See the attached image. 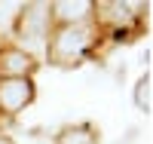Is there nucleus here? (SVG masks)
Returning <instances> with one entry per match:
<instances>
[{
  "label": "nucleus",
  "mask_w": 153,
  "mask_h": 144,
  "mask_svg": "<svg viewBox=\"0 0 153 144\" xmlns=\"http://www.w3.org/2000/svg\"><path fill=\"white\" fill-rule=\"evenodd\" d=\"M98 40V28L89 22L80 25H58L52 31V40L46 46L49 64H58V68H76L89 52H92Z\"/></svg>",
  "instance_id": "1"
},
{
  "label": "nucleus",
  "mask_w": 153,
  "mask_h": 144,
  "mask_svg": "<svg viewBox=\"0 0 153 144\" xmlns=\"http://www.w3.org/2000/svg\"><path fill=\"white\" fill-rule=\"evenodd\" d=\"M144 9H147V3H120V0L107 3V0H101V3H95L92 16L98 19V25L110 28L117 40H129L132 25H138V22H141Z\"/></svg>",
  "instance_id": "2"
},
{
  "label": "nucleus",
  "mask_w": 153,
  "mask_h": 144,
  "mask_svg": "<svg viewBox=\"0 0 153 144\" xmlns=\"http://www.w3.org/2000/svg\"><path fill=\"white\" fill-rule=\"evenodd\" d=\"M49 28H52L49 3H22L19 19L12 25V34L28 46H37V43H43V37H49Z\"/></svg>",
  "instance_id": "3"
},
{
  "label": "nucleus",
  "mask_w": 153,
  "mask_h": 144,
  "mask_svg": "<svg viewBox=\"0 0 153 144\" xmlns=\"http://www.w3.org/2000/svg\"><path fill=\"white\" fill-rule=\"evenodd\" d=\"M37 89L31 77H3L0 80V110L16 116L19 110H25L34 101Z\"/></svg>",
  "instance_id": "4"
},
{
  "label": "nucleus",
  "mask_w": 153,
  "mask_h": 144,
  "mask_svg": "<svg viewBox=\"0 0 153 144\" xmlns=\"http://www.w3.org/2000/svg\"><path fill=\"white\" fill-rule=\"evenodd\" d=\"M37 71V58L22 46H0V80L3 77H31Z\"/></svg>",
  "instance_id": "5"
},
{
  "label": "nucleus",
  "mask_w": 153,
  "mask_h": 144,
  "mask_svg": "<svg viewBox=\"0 0 153 144\" xmlns=\"http://www.w3.org/2000/svg\"><path fill=\"white\" fill-rule=\"evenodd\" d=\"M92 9H95L92 0H76V3L74 0H55V3H49V16L55 25H80L92 19Z\"/></svg>",
  "instance_id": "6"
},
{
  "label": "nucleus",
  "mask_w": 153,
  "mask_h": 144,
  "mask_svg": "<svg viewBox=\"0 0 153 144\" xmlns=\"http://www.w3.org/2000/svg\"><path fill=\"white\" fill-rule=\"evenodd\" d=\"M52 144H98V129L92 123H76V126H65L55 135Z\"/></svg>",
  "instance_id": "7"
},
{
  "label": "nucleus",
  "mask_w": 153,
  "mask_h": 144,
  "mask_svg": "<svg viewBox=\"0 0 153 144\" xmlns=\"http://www.w3.org/2000/svg\"><path fill=\"white\" fill-rule=\"evenodd\" d=\"M19 9L22 3H9V0H0V34H9L12 25L19 19Z\"/></svg>",
  "instance_id": "8"
},
{
  "label": "nucleus",
  "mask_w": 153,
  "mask_h": 144,
  "mask_svg": "<svg viewBox=\"0 0 153 144\" xmlns=\"http://www.w3.org/2000/svg\"><path fill=\"white\" fill-rule=\"evenodd\" d=\"M135 107L144 110V113L150 110V74H144L135 86Z\"/></svg>",
  "instance_id": "9"
},
{
  "label": "nucleus",
  "mask_w": 153,
  "mask_h": 144,
  "mask_svg": "<svg viewBox=\"0 0 153 144\" xmlns=\"http://www.w3.org/2000/svg\"><path fill=\"white\" fill-rule=\"evenodd\" d=\"M0 144H16V141H12L9 135H0Z\"/></svg>",
  "instance_id": "10"
}]
</instances>
